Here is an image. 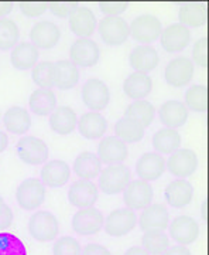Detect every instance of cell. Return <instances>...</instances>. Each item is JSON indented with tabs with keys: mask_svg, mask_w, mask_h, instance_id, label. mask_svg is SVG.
Listing matches in <instances>:
<instances>
[{
	"mask_svg": "<svg viewBox=\"0 0 209 255\" xmlns=\"http://www.w3.org/2000/svg\"><path fill=\"white\" fill-rule=\"evenodd\" d=\"M129 28L132 38L140 43V46H150L160 38L163 24L154 14H141L133 18L132 24H129Z\"/></svg>",
	"mask_w": 209,
	"mask_h": 255,
	"instance_id": "cell-1",
	"label": "cell"
},
{
	"mask_svg": "<svg viewBox=\"0 0 209 255\" xmlns=\"http://www.w3.org/2000/svg\"><path fill=\"white\" fill-rule=\"evenodd\" d=\"M28 233L31 237L40 243L53 241L60 233L58 219L47 210L36 211L28 220Z\"/></svg>",
	"mask_w": 209,
	"mask_h": 255,
	"instance_id": "cell-2",
	"label": "cell"
},
{
	"mask_svg": "<svg viewBox=\"0 0 209 255\" xmlns=\"http://www.w3.org/2000/svg\"><path fill=\"white\" fill-rule=\"evenodd\" d=\"M132 173L125 164H108L99 173V189L105 194H119L128 187Z\"/></svg>",
	"mask_w": 209,
	"mask_h": 255,
	"instance_id": "cell-3",
	"label": "cell"
},
{
	"mask_svg": "<svg viewBox=\"0 0 209 255\" xmlns=\"http://www.w3.org/2000/svg\"><path fill=\"white\" fill-rule=\"evenodd\" d=\"M16 200L20 209L26 211L37 210L46 201V187L40 179H26L16 190Z\"/></svg>",
	"mask_w": 209,
	"mask_h": 255,
	"instance_id": "cell-4",
	"label": "cell"
},
{
	"mask_svg": "<svg viewBox=\"0 0 209 255\" xmlns=\"http://www.w3.org/2000/svg\"><path fill=\"white\" fill-rule=\"evenodd\" d=\"M100 38L109 46H120L130 37L129 23L120 16H105L98 24Z\"/></svg>",
	"mask_w": 209,
	"mask_h": 255,
	"instance_id": "cell-5",
	"label": "cell"
},
{
	"mask_svg": "<svg viewBox=\"0 0 209 255\" xmlns=\"http://www.w3.org/2000/svg\"><path fill=\"white\" fill-rule=\"evenodd\" d=\"M16 152L24 163L31 166L44 164L50 155L46 142L37 136L21 137L16 145Z\"/></svg>",
	"mask_w": 209,
	"mask_h": 255,
	"instance_id": "cell-6",
	"label": "cell"
},
{
	"mask_svg": "<svg viewBox=\"0 0 209 255\" xmlns=\"http://www.w3.org/2000/svg\"><path fill=\"white\" fill-rule=\"evenodd\" d=\"M82 101L92 112L106 110L110 101L109 87L99 78H89L82 87Z\"/></svg>",
	"mask_w": 209,
	"mask_h": 255,
	"instance_id": "cell-7",
	"label": "cell"
},
{
	"mask_svg": "<svg viewBox=\"0 0 209 255\" xmlns=\"http://www.w3.org/2000/svg\"><path fill=\"white\" fill-rule=\"evenodd\" d=\"M105 231L110 237H123L132 233L137 226V217L130 209L112 210L105 220Z\"/></svg>",
	"mask_w": 209,
	"mask_h": 255,
	"instance_id": "cell-8",
	"label": "cell"
},
{
	"mask_svg": "<svg viewBox=\"0 0 209 255\" xmlns=\"http://www.w3.org/2000/svg\"><path fill=\"white\" fill-rule=\"evenodd\" d=\"M105 217L96 207L78 210L72 217L73 231L79 236H95L103 227Z\"/></svg>",
	"mask_w": 209,
	"mask_h": 255,
	"instance_id": "cell-9",
	"label": "cell"
},
{
	"mask_svg": "<svg viewBox=\"0 0 209 255\" xmlns=\"http://www.w3.org/2000/svg\"><path fill=\"white\" fill-rule=\"evenodd\" d=\"M164 78L171 87H185L194 78V63L188 57H177L165 65Z\"/></svg>",
	"mask_w": 209,
	"mask_h": 255,
	"instance_id": "cell-10",
	"label": "cell"
},
{
	"mask_svg": "<svg viewBox=\"0 0 209 255\" xmlns=\"http://www.w3.org/2000/svg\"><path fill=\"white\" fill-rule=\"evenodd\" d=\"M167 169L180 179L190 177L198 169V155L192 149H178L165 162Z\"/></svg>",
	"mask_w": 209,
	"mask_h": 255,
	"instance_id": "cell-11",
	"label": "cell"
},
{
	"mask_svg": "<svg viewBox=\"0 0 209 255\" xmlns=\"http://www.w3.org/2000/svg\"><path fill=\"white\" fill-rule=\"evenodd\" d=\"M168 226H170V236L180 246H190L200 237V224L191 216H178Z\"/></svg>",
	"mask_w": 209,
	"mask_h": 255,
	"instance_id": "cell-12",
	"label": "cell"
},
{
	"mask_svg": "<svg viewBox=\"0 0 209 255\" xmlns=\"http://www.w3.org/2000/svg\"><path fill=\"white\" fill-rule=\"evenodd\" d=\"M61 40V30L51 20H41L37 21L30 28V43L37 48H53Z\"/></svg>",
	"mask_w": 209,
	"mask_h": 255,
	"instance_id": "cell-13",
	"label": "cell"
},
{
	"mask_svg": "<svg viewBox=\"0 0 209 255\" xmlns=\"http://www.w3.org/2000/svg\"><path fill=\"white\" fill-rule=\"evenodd\" d=\"M154 196V191L151 184L143 180H133L128 184V187L123 191V200L125 204L130 210H143L148 204H151Z\"/></svg>",
	"mask_w": 209,
	"mask_h": 255,
	"instance_id": "cell-14",
	"label": "cell"
},
{
	"mask_svg": "<svg viewBox=\"0 0 209 255\" xmlns=\"http://www.w3.org/2000/svg\"><path fill=\"white\" fill-rule=\"evenodd\" d=\"M68 17L72 33L79 38H89L98 26L95 13L86 6H73Z\"/></svg>",
	"mask_w": 209,
	"mask_h": 255,
	"instance_id": "cell-15",
	"label": "cell"
},
{
	"mask_svg": "<svg viewBox=\"0 0 209 255\" xmlns=\"http://www.w3.org/2000/svg\"><path fill=\"white\" fill-rule=\"evenodd\" d=\"M165 157L160 153L147 152L139 157L136 163V173L143 182H154L163 176L165 170Z\"/></svg>",
	"mask_w": 209,
	"mask_h": 255,
	"instance_id": "cell-16",
	"label": "cell"
},
{
	"mask_svg": "<svg viewBox=\"0 0 209 255\" xmlns=\"http://www.w3.org/2000/svg\"><path fill=\"white\" fill-rule=\"evenodd\" d=\"M139 224L143 231H164L170 224L168 210L161 203L148 204L141 211Z\"/></svg>",
	"mask_w": 209,
	"mask_h": 255,
	"instance_id": "cell-17",
	"label": "cell"
},
{
	"mask_svg": "<svg viewBox=\"0 0 209 255\" xmlns=\"http://www.w3.org/2000/svg\"><path fill=\"white\" fill-rule=\"evenodd\" d=\"M98 157L105 164L122 163L129 157V147L116 136L102 137L98 145Z\"/></svg>",
	"mask_w": 209,
	"mask_h": 255,
	"instance_id": "cell-18",
	"label": "cell"
},
{
	"mask_svg": "<svg viewBox=\"0 0 209 255\" xmlns=\"http://www.w3.org/2000/svg\"><path fill=\"white\" fill-rule=\"evenodd\" d=\"M70 55L76 67H93L99 61V46L91 38H78L70 48Z\"/></svg>",
	"mask_w": 209,
	"mask_h": 255,
	"instance_id": "cell-19",
	"label": "cell"
},
{
	"mask_svg": "<svg viewBox=\"0 0 209 255\" xmlns=\"http://www.w3.org/2000/svg\"><path fill=\"white\" fill-rule=\"evenodd\" d=\"M191 41V31L190 28L182 26L180 23H173L168 27L163 28L160 43L167 53H177L188 47Z\"/></svg>",
	"mask_w": 209,
	"mask_h": 255,
	"instance_id": "cell-20",
	"label": "cell"
},
{
	"mask_svg": "<svg viewBox=\"0 0 209 255\" xmlns=\"http://www.w3.org/2000/svg\"><path fill=\"white\" fill-rule=\"evenodd\" d=\"M99 189L92 180H79L75 182L68 190V200L73 207L86 209L93 207V204L98 201Z\"/></svg>",
	"mask_w": 209,
	"mask_h": 255,
	"instance_id": "cell-21",
	"label": "cell"
},
{
	"mask_svg": "<svg viewBox=\"0 0 209 255\" xmlns=\"http://www.w3.org/2000/svg\"><path fill=\"white\" fill-rule=\"evenodd\" d=\"M70 177H71V167L64 160L60 159L50 160L41 167V183L44 184V187H51V189L63 187L68 183Z\"/></svg>",
	"mask_w": 209,
	"mask_h": 255,
	"instance_id": "cell-22",
	"label": "cell"
},
{
	"mask_svg": "<svg viewBox=\"0 0 209 255\" xmlns=\"http://www.w3.org/2000/svg\"><path fill=\"white\" fill-rule=\"evenodd\" d=\"M160 121L165 128L177 129L188 121V108L181 101H165L160 107Z\"/></svg>",
	"mask_w": 209,
	"mask_h": 255,
	"instance_id": "cell-23",
	"label": "cell"
},
{
	"mask_svg": "<svg viewBox=\"0 0 209 255\" xmlns=\"http://www.w3.org/2000/svg\"><path fill=\"white\" fill-rule=\"evenodd\" d=\"M153 80L148 74L139 73L135 71L130 74L128 78L123 82V91L130 100H144L145 97H148V94L153 91Z\"/></svg>",
	"mask_w": 209,
	"mask_h": 255,
	"instance_id": "cell-24",
	"label": "cell"
},
{
	"mask_svg": "<svg viewBox=\"0 0 209 255\" xmlns=\"http://www.w3.org/2000/svg\"><path fill=\"white\" fill-rule=\"evenodd\" d=\"M78 122V117L76 112L71 108V107H57L53 114L50 115V128L51 130L61 135V136H67L71 135Z\"/></svg>",
	"mask_w": 209,
	"mask_h": 255,
	"instance_id": "cell-25",
	"label": "cell"
},
{
	"mask_svg": "<svg viewBox=\"0 0 209 255\" xmlns=\"http://www.w3.org/2000/svg\"><path fill=\"white\" fill-rule=\"evenodd\" d=\"M78 130L86 139H99L108 129V122L99 112H86L76 122Z\"/></svg>",
	"mask_w": 209,
	"mask_h": 255,
	"instance_id": "cell-26",
	"label": "cell"
},
{
	"mask_svg": "<svg viewBox=\"0 0 209 255\" xmlns=\"http://www.w3.org/2000/svg\"><path fill=\"white\" fill-rule=\"evenodd\" d=\"M130 65L139 73H148L157 68L160 55L153 46H137L130 53Z\"/></svg>",
	"mask_w": 209,
	"mask_h": 255,
	"instance_id": "cell-27",
	"label": "cell"
},
{
	"mask_svg": "<svg viewBox=\"0 0 209 255\" xmlns=\"http://www.w3.org/2000/svg\"><path fill=\"white\" fill-rule=\"evenodd\" d=\"M3 124L10 133L14 135H24L27 133L28 129L31 127V118L30 112L23 107L13 105L7 108V111L3 115Z\"/></svg>",
	"mask_w": 209,
	"mask_h": 255,
	"instance_id": "cell-28",
	"label": "cell"
},
{
	"mask_svg": "<svg viewBox=\"0 0 209 255\" xmlns=\"http://www.w3.org/2000/svg\"><path fill=\"white\" fill-rule=\"evenodd\" d=\"M38 48L28 41H23L11 48L10 63L17 70H30L38 63Z\"/></svg>",
	"mask_w": 209,
	"mask_h": 255,
	"instance_id": "cell-29",
	"label": "cell"
},
{
	"mask_svg": "<svg viewBox=\"0 0 209 255\" xmlns=\"http://www.w3.org/2000/svg\"><path fill=\"white\" fill-rule=\"evenodd\" d=\"M165 201L173 207H185L192 201V186L185 179H177L171 182L164 191Z\"/></svg>",
	"mask_w": 209,
	"mask_h": 255,
	"instance_id": "cell-30",
	"label": "cell"
},
{
	"mask_svg": "<svg viewBox=\"0 0 209 255\" xmlns=\"http://www.w3.org/2000/svg\"><path fill=\"white\" fill-rule=\"evenodd\" d=\"M79 81L78 67L71 60H60L54 64V85L67 91L73 88Z\"/></svg>",
	"mask_w": 209,
	"mask_h": 255,
	"instance_id": "cell-31",
	"label": "cell"
},
{
	"mask_svg": "<svg viewBox=\"0 0 209 255\" xmlns=\"http://www.w3.org/2000/svg\"><path fill=\"white\" fill-rule=\"evenodd\" d=\"M208 7L205 3L200 1H190L184 3L178 10L180 24L185 27H201L207 21Z\"/></svg>",
	"mask_w": 209,
	"mask_h": 255,
	"instance_id": "cell-32",
	"label": "cell"
},
{
	"mask_svg": "<svg viewBox=\"0 0 209 255\" xmlns=\"http://www.w3.org/2000/svg\"><path fill=\"white\" fill-rule=\"evenodd\" d=\"M72 169L73 173L81 180H92L99 176L102 170V162L98 155L92 152H82L75 157Z\"/></svg>",
	"mask_w": 209,
	"mask_h": 255,
	"instance_id": "cell-33",
	"label": "cell"
},
{
	"mask_svg": "<svg viewBox=\"0 0 209 255\" xmlns=\"http://www.w3.org/2000/svg\"><path fill=\"white\" fill-rule=\"evenodd\" d=\"M181 135L177 129L163 128L153 136V147L160 155H173L181 146Z\"/></svg>",
	"mask_w": 209,
	"mask_h": 255,
	"instance_id": "cell-34",
	"label": "cell"
},
{
	"mask_svg": "<svg viewBox=\"0 0 209 255\" xmlns=\"http://www.w3.org/2000/svg\"><path fill=\"white\" fill-rule=\"evenodd\" d=\"M28 107L38 117H48L57 108V97L54 91L38 88L31 92L28 98Z\"/></svg>",
	"mask_w": 209,
	"mask_h": 255,
	"instance_id": "cell-35",
	"label": "cell"
},
{
	"mask_svg": "<svg viewBox=\"0 0 209 255\" xmlns=\"http://www.w3.org/2000/svg\"><path fill=\"white\" fill-rule=\"evenodd\" d=\"M144 129L145 128L141 124H139L136 119L125 117L116 122L115 133H116V137L123 140L125 143L128 142L136 143V142H140L144 136Z\"/></svg>",
	"mask_w": 209,
	"mask_h": 255,
	"instance_id": "cell-36",
	"label": "cell"
},
{
	"mask_svg": "<svg viewBox=\"0 0 209 255\" xmlns=\"http://www.w3.org/2000/svg\"><path fill=\"white\" fill-rule=\"evenodd\" d=\"M154 105L147 100L135 101L129 105L128 110H126V117L136 119L137 122L141 124L144 128L151 125V122L154 121Z\"/></svg>",
	"mask_w": 209,
	"mask_h": 255,
	"instance_id": "cell-37",
	"label": "cell"
},
{
	"mask_svg": "<svg viewBox=\"0 0 209 255\" xmlns=\"http://www.w3.org/2000/svg\"><path fill=\"white\" fill-rule=\"evenodd\" d=\"M141 244L150 255H163L170 246V240L163 231H144Z\"/></svg>",
	"mask_w": 209,
	"mask_h": 255,
	"instance_id": "cell-38",
	"label": "cell"
},
{
	"mask_svg": "<svg viewBox=\"0 0 209 255\" xmlns=\"http://www.w3.org/2000/svg\"><path fill=\"white\" fill-rule=\"evenodd\" d=\"M185 107L197 112H205L208 108V90L205 85L195 84L185 92Z\"/></svg>",
	"mask_w": 209,
	"mask_h": 255,
	"instance_id": "cell-39",
	"label": "cell"
},
{
	"mask_svg": "<svg viewBox=\"0 0 209 255\" xmlns=\"http://www.w3.org/2000/svg\"><path fill=\"white\" fill-rule=\"evenodd\" d=\"M31 78L38 88L50 90L54 85V64L51 61L37 63L31 68Z\"/></svg>",
	"mask_w": 209,
	"mask_h": 255,
	"instance_id": "cell-40",
	"label": "cell"
},
{
	"mask_svg": "<svg viewBox=\"0 0 209 255\" xmlns=\"http://www.w3.org/2000/svg\"><path fill=\"white\" fill-rule=\"evenodd\" d=\"M18 37L17 23L9 17L0 18V50H10L17 46Z\"/></svg>",
	"mask_w": 209,
	"mask_h": 255,
	"instance_id": "cell-41",
	"label": "cell"
},
{
	"mask_svg": "<svg viewBox=\"0 0 209 255\" xmlns=\"http://www.w3.org/2000/svg\"><path fill=\"white\" fill-rule=\"evenodd\" d=\"M0 255H27V250L14 234L0 233Z\"/></svg>",
	"mask_w": 209,
	"mask_h": 255,
	"instance_id": "cell-42",
	"label": "cell"
},
{
	"mask_svg": "<svg viewBox=\"0 0 209 255\" xmlns=\"http://www.w3.org/2000/svg\"><path fill=\"white\" fill-rule=\"evenodd\" d=\"M53 255H82L81 244L70 236L60 237L53 246Z\"/></svg>",
	"mask_w": 209,
	"mask_h": 255,
	"instance_id": "cell-43",
	"label": "cell"
},
{
	"mask_svg": "<svg viewBox=\"0 0 209 255\" xmlns=\"http://www.w3.org/2000/svg\"><path fill=\"white\" fill-rule=\"evenodd\" d=\"M192 58L194 63H197L200 67H207L208 64V38L202 37L200 38L192 50Z\"/></svg>",
	"mask_w": 209,
	"mask_h": 255,
	"instance_id": "cell-44",
	"label": "cell"
},
{
	"mask_svg": "<svg viewBox=\"0 0 209 255\" xmlns=\"http://www.w3.org/2000/svg\"><path fill=\"white\" fill-rule=\"evenodd\" d=\"M48 9L47 3H20V10L24 16L27 17H38L43 13H46V10Z\"/></svg>",
	"mask_w": 209,
	"mask_h": 255,
	"instance_id": "cell-45",
	"label": "cell"
},
{
	"mask_svg": "<svg viewBox=\"0 0 209 255\" xmlns=\"http://www.w3.org/2000/svg\"><path fill=\"white\" fill-rule=\"evenodd\" d=\"M99 6L100 10L106 16H120L125 10L128 9V3H120V1H103Z\"/></svg>",
	"mask_w": 209,
	"mask_h": 255,
	"instance_id": "cell-46",
	"label": "cell"
},
{
	"mask_svg": "<svg viewBox=\"0 0 209 255\" xmlns=\"http://www.w3.org/2000/svg\"><path fill=\"white\" fill-rule=\"evenodd\" d=\"M13 224V211L9 206L1 201L0 203V231H4Z\"/></svg>",
	"mask_w": 209,
	"mask_h": 255,
	"instance_id": "cell-47",
	"label": "cell"
},
{
	"mask_svg": "<svg viewBox=\"0 0 209 255\" xmlns=\"http://www.w3.org/2000/svg\"><path fill=\"white\" fill-rule=\"evenodd\" d=\"M48 9H51V11L57 17H68L73 7L67 3H51V4H48Z\"/></svg>",
	"mask_w": 209,
	"mask_h": 255,
	"instance_id": "cell-48",
	"label": "cell"
},
{
	"mask_svg": "<svg viewBox=\"0 0 209 255\" xmlns=\"http://www.w3.org/2000/svg\"><path fill=\"white\" fill-rule=\"evenodd\" d=\"M82 255H112L110 251L105 246L100 244H88L83 248Z\"/></svg>",
	"mask_w": 209,
	"mask_h": 255,
	"instance_id": "cell-49",
	"label": "cell"
},
{
	"mask_svg": "<svg viewBox=\"0 0 209 255\" xmlns=\"http://www.w3.org/2000/svg\"><path fill=\"white\" fill-rule=\"evenodd\" d=\"M163 255H191V251L188 250V247L177 246L167 250Z\"/></svg>",
	"mask_w": 209,
	"mask_h": 255,
	"instance_id": "cell-50",
	"label": "cell"
},
{
	"mask_svg": "<svg viewBox=\"0 0 209 255\" xmlns=\"http://www.w3.org/2000/svg\"><path fill=\"white\" fill-rule=\"evenodd\" d=\"M13 10V4L7 1H0V18H4Z\"/></svg>",
	"mask_w": 209,
	"mask_h": 255,
	"instance_id": "cell-51",
	"label": "cell"
},
{
	"mask_svg": "<svg viewBox=\"0 0 209 255\" xmlns=\"http://www.w3.org/2000/svg\"><path fill=\"white\" fill-rule=\"evenodd\" d=\"M125 255H150L144 248L141 247H130L128 251L125 253Z\"/></svg>",
	"mask_w": 209,
	"mask_h": 255,
	"instance_id": "cell-52",
	"label": "cell"
},
{
	"mask_svg": "<svg viewBox=\"0 0 209 255\" xmlns=\"http://www.w3.org/2000/svg\"><path fill=\"white\" fill-rule=\"evenodd\" d=\"M9 146V137H7V133H4L3 130H0V153L4 152Z\"/></svg>",
	"mask_w": 209,
	"mask_h": 255,
	"instance_id": "cell-53",
	"label": "cell"
},
{
	"mask_svg": "<svg viewBox=\"0 0 209 255\" xmlns=\"http://www.w3.org/2000/svg\"><path fill=\"white\" fill-rule=\"evenodd\" d=\"M1 201H3V199H1V196H0V203H1Z\"/></svg>",
	"mask_w": 209,
	"mask_h": 255,
	"instance_id": "cell-54",
	"label": "cell"
}]
</instances>
